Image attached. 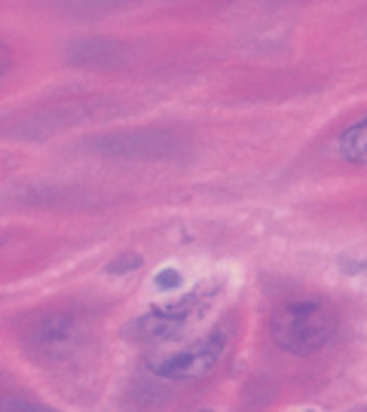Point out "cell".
<instances>
[{"mask_svg":"<svg viewBox=\"0 0 367 412\" xmlns=\"http://www.w3.org/2000/svg\"><path fill=\"white\" fill-rule=\"evenodd\" d=\"M336 153L352 165H367V116L340 131V138H336Z\"/></svg>","mask_w":367,"mask_h":412,"instance_id":"3","label":"cell"},{"mask_svg":"<svg viewBox=\"0 0 367 412\" xmlns=\"http://www.w3.org/2000/svg\"><path fill=\"white\" fill-rule=\"evenodd\" d=\"M132 263L138 266V256H129V260H119V263H114V266H107L110 272H129L132 269Z\"/></svg>","mask_w":367,"mask_h":412,"instance_id":"5","label":"cell"},{"mask_svg":"<svg viewBox=\"0 0 367 412\" xmlns=\"http://www.w3.org/2000/svg\"><path fill=\"white\" fill-rule=\"evenodd\" d=\"M275 345L291 354H312L331 342L336 330V315L321 303H288L272 315Z\"/></svg>","mask_w":367,"mask_h":412,"instance_id":"1","label":"cell"},{"mask_svg":"<svg viewBox=\"0 0 367 412\" xmlns=\"http://www.w3.org/2000/svg\"><path fill=\"white\" fill-rule=\"evenodd\" d=\"M181 284V275L178 272H159L156 275V287H159V291H175V287Z\"/></svg>","mask_w":367,"mask_h":412,"instance_id":"4","label":"cell"},{"mask_svg":"<svg viewBox=\"0 0 367 412\" xmlns=\"http://www.w3.org/2000/svg\"><path fill=\"white\" fill-rule=\"evenodd\" d=\"M223 348H227V339H223V333H214L208 339L190 342L187 348H181V352L156 360V364H153V369H156L162 379H175V382L202 379V376H208L211 369L218 367Z\"/></svg>","mask_w":367,"mask_h":412,"instance_id":"2","label":"cell"}]
</instances>
